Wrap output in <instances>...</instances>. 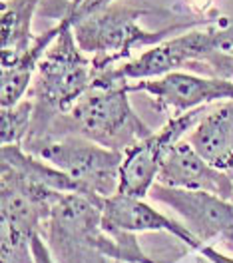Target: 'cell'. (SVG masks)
Wrapping results in <instances>:
<instances>
[{
  "label": "cell",
  "mask_w": 233,
  "mask_h": 263,
  "mask_svg": "<svg viewBox=\"0 0 233 263\" xmlns=\"http://www.w3.org/2000/svg\"><path fill=\"white\" fill-rule=\"evenodd\" d=\"M78 4L80 0H44V14L62 18L64 26L36 68L26 94L34 102V114L30 132L22 144L24 149L42 142L52 130L56 118L68 114L94 84L96 72L92 58L84 54L74 36Z\"/></svg>",
  "instance_id": "obj_1"
},
{
  "label": "cell",
  "mask_w": 233,
  "mask_h": 263,
  "mask_svg": "<svg viewBox=\"0 0 233 263\" xmlns=\"http://www.w3.org/2000/svg\"><path fill=\"white\" fill-rule=\"evenodd\" d=\"M150 8L133 6L122 0H80L74 22V36L84 54L92 58L96 76L130 60L133 50L150 48L173 34L221 20V14H200L180 20L158 30L142 26V18Z\"/></svg>",
  "instance_id": "obj_2"
},
{
  "label": "cell",
  "mask_w": 233,
  "mask_h": 263,
  "mask_svg": "<svg viewBox=\"0 0 233 263\" xmlns=\"http://www.w3.org/2000/svg\"><path fill=\"white\" fill-rule=\"evenodd\" d=\"M128 80H94L92 88L74 104V108L68 114L56 118L48 136L26 152H32L40 144L66 134H78L104 148L120 152H126L128 148L135 146L153 130L132 108L128 98Z\"/></svg>",
  "instance_id": "obj_3"
},
{
  "label": "cell",
  "mask_w": 233,
  "mask_h": 263,
  "mask_svg": "<svg viewBox=\"0 0 233 263\" xmlns=\"http://www.w3.org/2000/svg\"><path fill=\"white\" fill-rule=\"evenodd\" d=\"M104 199L68 192L60 197L44 228L56 263H114L118 239L102 228Z\"/></svg>",
  "instance_id": "obj_4"
},
{
  "label": "cell",
  "mask_w": 233,
  "mask_h": 263,
  "mask_svg": "<svg viewBox=\"0 0 233 263\" xmlns=\"http://www.w3.org/2000/svg\"><path fill=\"white\" fill-rule=\"evenodd\" d=\"M229 50H233V24L223 16L217 22L201 24L180 34H173L162 40L160 44L150 46L138 58L98 74L94 80L135 82V80L160 78L169 72L182 70L187 64H201L216 52H229Z\"/></svg>",
  "instance_id": "obj_5"
},
{
  "label": "cell",
  "mask_w": 233,
  "mask_h": 263,
  "mask_svg": "<svg viewBox=\"0 0 233 263\" xmlns=\"http://www.w3.org/2000/svg\"><path fill=\"white\" fill-rule=\"evenodd\" d=\"M30 154L62 170L76 183L78 194L92 199H106L120 190L124 162V152L120 149L104 148L78 134H66L40 144Z\"/></svg>",
  "instance_id": "obj_6"
},
{
  "label": "cell",
  "mask_w": 233,
  "mask_h": 263,
  "mask_svg": "<svg viewBox=\"0 0 233 263\" xmlns=\"http://www.w3.org/2000/svg\"><path fill=\"white\" fill-rule=\"evenodd\" d=\"M207 108V106H205ZM205 108H198L180 116H171L158 132L140 140L135 146L124 152V162L120 170V194L146 197L151 185L158 181L162 164L171 148L185 140V136L198 124Z\"/></svg>",
  "instance_id": "obj_7"
},
{
  "label": "cell",
  "mask_w": 233,
  "mask_h": 263,
  "mask_svg": "<svg viewBox=\"0 0 233 263\" xmlns=\"http://www.w3.org/2000/svg\"><path fill=\"white\" fill-rule=\"evenodd\" d=\"M148 197L173 210L201 246L221 241L233 247V201L207 192L169 187L158 181L151 185Z\"/></svg>",
  "instance_id": "obj_8"
},
{
  "label": "cell",
  "mask_w": 233,
  "mask_h": 263,
  "mask_svg": "<svg viewBox=\"0 0 233 263\" xmlns=\"http://www.w3.org/2000/svg\"><path fill=\"white\" fill-rule=\"evenodd\" d=\"M64 192L52 190L38 181L28 180L16 170L0 164V201H2V228L20 237L32 239L42 233L52 214L54 203Z\"/></svg>",
  "instance_id": "obj_9"
},
{
  "label": "cell",
  "mask_w": 233,
  "mask_h": 263,
  "mask_svg": "<svg viewBox=\"0 0 233 263\" xmlns=\"http://www.w3.org/2000/svg\"><path fill=\"white\" fill-rule=\"evenodd\" d=\"M130 92L148 94L158 110L169 116H180L198 108H205L217 102L233 100V82L217 76H200L189 72H169L160 78L135 80L128 84Z\"/></svg>",
  "instance_id": "obj_10"
},
{
  "label": "cell",
  "mask_w": 233,
  "mask_h": 263,
  "mask_svg": "<svg viewBox=\"0 0 233 263\" xmlns=\"http://www.w3.org/2000/svg\"><path fill=\"white\" fill-rule=\"evenodd\" d=\"M102 228L110 233L114 231H130V233L166 231L196 251L201 247L200 239L185 228L183 221H176L169 215L153 210L150 203L144 201V197L128 196L120 192L104 199Z\"/></svg>",
  "instance_id": "obj_11"
},
{
  "label": "cell",
  "mask_w": 233,
  "mask_h": 263,
  "mask_svg": "<svg viewBox=\"0 0 233 263\" xmlns=\"http://www.w3.org/2000/svg\"><path fill=\"white\" fill-rule=\"evenodd\" d=\"M158 183L189 192H207L233 201V178L229 172H223L203 160L187 140L178 142L167 154Z\"/></svg>",
  "instance_id": "obj_12"
},
{
  "label": "cell",
  "mask_w": 233,
  "mask_h": 263,
  "mask_svg": "<svg viewBox=\"0 0 233 263\" xmlns=\"http://www.w3.org/2000/svg\"><path fill=\"white\" fill-rule=\"evenodd\" d=\"M203 160L223 172L233 170V100L205 108L198 124L185 136Z\"/></svg>",
  "instance_id": "obj_13"
},
{
  "label": "cell",
  "mask_w": 233,
  "mask_h": 263,
  "mask_svg": "<svg viewBox=\"0 0 233 263\" xmlns=\"http://www.w3.org/2000/svg\"><path fill=\"white\" fill-rule=\"evenodd\" d=\"M42 0H2V44L0 64L2 68L14 66L32 46L36 34L32 32V20Z\"/></svg>",
  "instance_id": "obj_14"
},
{
  "label": "cell",
  "mask_w": 233,
  "mask_h": 263,
  "mask_svg": "<svg viewBox=\"0 0 233 263\" xmlns=\"http://www.w3.org/2000/svg\"><path fill=\"white\" fill-rule=\"evenodd\" d=\"M34 102L32 98H22L14 106L2 108L0 114V142L2 146L6 144H18L22 146L32 124Z\"/></svg>",
  "instance_id": "obj_15"
},
{
  "label": "cell",
  "mask_w": 233,
  "mask_h": 263,
  "mask_svg": "<svg viewBox=\"0 0 233 263\" xmlns=\"http://www.w3.org/2000/svg\"><path fill=\"white\" fill-rule=\"evenodd\" d=\"M205 70L211 74V76H217V78H225V80H231L233 82V52H216L211 54L205 62ZM200 66V64H196Z\"/></svg>",
  "instance_id": "obj_16"
},
{
  "label": "cell",
  "mask_w": 233,
  "mask_h": 263,
  "mask_svg": "<svg viewBox=\"0 0 233 263\" xmlns=\"http://www.w3.org/2000/svg\"><path fill=\"white\" fill-rule=\"evenodd\" d=\"M32 255H34V263H56L42 233H38V235L32 237Z\"/></svg>",
  "instance_id": "obj_17"
},
{
  "label": "cell",
  "mask_w": 233,
  "mask_h": 263,
  "mask_svg": "<svg viewBox=\"0 0 233 263\" xmlns=\"http://www.w3.org/2000/svg\"><path fill=\"white\" fill-rule=\"evenodd\" d=\"M198 251L201 253L203 259H207V261H211V263H233V257L221 253V251L216 249L213 246H201Z\"/></svg>",
  "instance_id": "obj_18"
},
{
  "label": "cell",
  "mask_w": 233,
  "mask_h": 263,
  "mask_svg": "<svg viewBox=\"0 0 233 263\" xmlns=\"http://www.w3.org/2000/svg\"><path fill=\"white\" fill-rule=\"evenodd\" d=\"M114 263H126V261H114Z\"/></svg>",
  "instance_id": "obj_19"
},
{
  "label": "cell",
  "mask_w": 233,
  "mask_h": 263,
  "mask_svg": "<svg viewBox=\"0 0 233 263\" xmlns=\"http://www.w3.org/2000/svg\"><path fill=\"white\" fill-rule=\"evenodd\" d=\"M229 52H233V50H229Z\"/></svg>",
  "instance_id": "obj_20"
}]
</instances>
